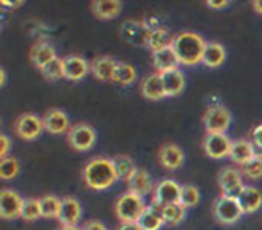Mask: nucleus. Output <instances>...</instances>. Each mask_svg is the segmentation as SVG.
<instances>
[{
	"mask_svg": "<svg viewBox=\"0 0 262 230\" xmlns=\"http://www.w3.org/2000/svg\"><path fill=\"white\" fill-rule=\"evenodd\" d=\"M83 180L90 189L106 191L119 180V173L113 164V158L95 157L86 162L83 169Z\"/></svg>",
	"mask_w": 262,
	"mask_h": 230,
	"instance_id": "1",
	"label": "nucleus"
},
{
	"mask_svg": "<svg viewBox=\"0 0 262 230\" xmlns=\"http://www.w3.org/2000/svg\"><path fill=\"white\" fill-rule=\"evenodd\" d=\"M205 47H207L205 38L201 34L194 33V31H182V33L176 34L174 41H172V51H174L180 65L187 67L201 63Z\"/></svg>",
	"mask_w": 262,
	"mask_h": 230,
	"instance_id": "2",
	"label": "nucleus"
},
{
	"mask_svg": "<svg viewBox=\"0 0 262 230\" xmlns=\"http://www.w3.org/2000/svg\"><path fill=\"white\" fill-rule=\"evenodd\" d=\"M146 207L147 205L144 203V196L127 189L126 193H122L117 198L115 214L120 219V223H133V221H139V218L146 211Z\"/></svg>",
	"mask_w": 262,
	"mask_h": 230,
	"instance_id": "3",
	"label": "nucleus"
},
{
	"mask_svg": "<svg viewBox=\"0 0 262 230\" xmlns=\"http://www.w3.org/2000/svg\"><path fill=\"white\" fill-rule=\"evenodd\" d=\"M212 214H214L215 221L221 223V225H233L243 218L244 211L237 198L221 194L212 205Z\"/></svg>",
	"mask_w": 262,
	"mask_h": 230,
	"instance_id": "4",
	"label": "nucleus"
},
{
	"mask_svg": "<svg viewBox=\"0 0 262 230\" xmlns=\"http://www.w3.org/2000/svg\"><path fill=\"white\" fill-rule=\"evenodd\" d=\"M232 124V113L225 104H214L205 112L203 126L207 133H226Z\"/></svg>",
	"mask_w": 262,
	"mask_h": 230,
	"instance_id": "5",
	"label": "nucleus"
},
{
	"mask_svg": "<svg viewBox=\"0 0 262 230\" xmlns=\"http://www.w3.org/2000/svg\"><path fill=\"white\" fill-rule=\"evenodd\" d=\"M67 137H69V144L76 151H88L97 140V132L94 130V126L86 122H77L70 128Z\"/></svg>",
	"mask_w": 262,
	"mask_h": 230,
	"instance_id": "6",
	"label": "nucleus"
},
{
	"mask_svg": "<svg viewBox=\"0 0 262 230\" xmlns=\"http://www.w3.org/2000/svg\"><path fill=\"white\" fill-rule=\"evenodd\" d=\"M45 130L43 119L38 117L36 113H22L15 121V132L24 140H36Z\"/></svg>",
	"mask_w": 262,
	"mask_h": 230,
	"instance_id": "7",
	"label": "nucleus"
},
{
	"mask_svg": "<svg viewBox=\"0 0 262 230\" xmlns=\"http://www.w3.org/2000/svg\"><path fill=\"white\" fill-rule=\"evenodd\" d=\"M233 140L226 133H205L203 151L210 158H226L230 157Z\"/></svg>",
	"mask_w": 262,
	"mask_h": 230,
	"instance_id": "8",
	"label": "nucleus"
},
{
	"mask_svg": "<svg viewBox=\"0 0 262 230\" xmlns=\"http://www.w3.org/2000/svg\"><path fill=\"white\" fill-rule=\"evenodd\" d=\"M244 176L239 169L235 168H223L217 175V185L221 189V194L226 196L237 198L241 194V191L244 189Z\"/></svg>",
	"mask_w": 262,
	"mask_h": 230,
	"instance_id": "9",
	"label": "nucleus"
},
{
	"mask_svg": "<svg viewBox=\"0 0 262 230\" xmlns=\"http://www.w3.org/2000/svg\"><path fill=\"white\" fill-rule=\"evenodd\" d=\"M180 194H182V185L172 178H164L155 185L153 189V203L165 207V205L178 203Z\"/></svg>",
	"mask_w": 262,
	"mask_h": 230,
	"instance_id": "10",
	"label": "nucleus"
},
{
	"mask_svg": "<svg viewBox=\"0 0 262 230\" xmlns=\"http://www.w3.org/2000/svg\"><path fill=\"white\" fill-rule=\"evenodd\" d=\"M24 201H26V198L20 196L16 191L4 187V189L0 191V216L4 219L20 218L22 216Z\"/></svg>",
	"mask_w": 262,
	"mask_h": 230,
	"instance_id": "11",
	"label": "nucleus"
},
{
	"mask_svg": "<svg viewBox=\"0 0 262 230\" xmlns=\"http://www.w3.org/2000/svg\"><path fill=\"white\" fill-rule=\"evenodd\" d=\"M120 33L126 41L133 45H147V38H149L151 29L144 22L139 20H126L120 26Z\"/></svg>",
	"mask_w": 262,
	"mask_h": 230,
	"instance_id": "12",
	"label": "nucleus"
},
{
	"mask_svg": "<svg viewBox=\"0 0 262 230\" xmlns=\"http://www.w3.org/2000/svg\"><path fill=\"white\" fill-rule=\"evenodd\" d=\"M90 72V63L81 54H69L63 58V76L70 81H81Z\"/></svg>",
	"mask_w": 262,
	"mask_h": 230,
	"instance_id": "13",
	"label": "nucleus"
},
{
	"mask_svg": "<svg viewBox=\"0 0 262 230\" xmlns=\"http://www.w3.org/2000/svg\"><path fill=\"white\" fill-rule=\"evenodd\" d=\"M43 126L49 133H54V135H61V133L70 132V119L67 115V112L59 108H51L45 112L43 115Z\"/></svg>",
	"mask_w": 262,
	"mask_h": 230,
	"instance_id": "14",
	"label": "nucleus"
},
{
	"mask_svg": "<svg viewBox=\"0 0 262 230\" xmlns=\"http://www.w3.org/2000/svg\"><path fill=\"white\" fill-rule=\"evenodd\" d=\"M81 214H83V207H81L77 198H61V211H59L58 216V221L61 223V226H77Z\"/></svg>",
	"mask_w": 262,
	"mask_h": 230,
	"instance_id": "15",
	"label": "nucleus"
},
{
	"mask_svg": "<svg viewBox=\"0 0 262 230\" xmlns=\"http://www.w3.org/2000/svg\"><path fill=\"white\" fill-rule=\"evenodd\" d=\"M158 160H160V164L164 165L165 169L176 171V169L182 168L183 162H185V153H183V150L180 146L167 142L158 150Z\"/></svg>",
	"mask_w": 262,
	"mask_h": 230,
	"instance_id": "16",
	"label": "nucleus"
},
{
	"mask_svg": "<svg viewBox=\"0 0 262 230\" xmlns=\"http://www.w3.org/2000/svg\"><path fill=\"white\" fill-rule=\"evenodd\" d=\"M140 92L146 99L149 101H158L162 97H167L165 95V88H164V81H162V74L153 72L147 74L146 77L140 83Z\"/></svg>",
	"mask_w": 262,
	"mask_h": 230,
	"instance_id": "17",
	"label": "nucleus"
},
{
	"mask_svg": "<svg viewBox=\"0 0 262 230\" xmlns=\"http://www.w3.org/2000/svg\"><path fill=\"white\" fill-rule=\"evenodd\" d=\"M117 63L119 61L112 56H97L94 61H90V72L101 81H113Z\"/></svg>",
	"mask_w": 262,
	"mask_h": 230,
	"instance_id": "18",
	"label": "nucleus"
},
{
	"mask_svg": "<svg viewBox=\"0 0 262 230\" xmlns=\"http://www.w3.org/2000/svg\"><path fill=\"white\" fill-rule=\"evenodd\" d=\"M237 200H239L244 214H253V212H257L262 207V191L253 185H246L241 191Z\"/></svg>",
	"mask_w": 262,
	"mask_h": 230,
	"instance_id": "19",
	"label": "nucleus"
},
{
	"mask_svg": "<svg viewBox=\"0 0 262 230\" xmlns=\"http://www.w3.org/2000/svg\"><path fill=\"white\" fill-rule=\"evenodd\" d=\"M230 158H232V162H235L237 165H244L246 162H250L251 158H255V146H253V142H251V139L233 140Z\"/></svg>",
	"mask_w": 262,
	"mask_h": 230,
	"instance_id": "20",
	"label": "nucleus"
},
{
	"mask_svg": "<svg viewBox=\"0 0 262 230\" xmlns=\"http://www.w3.org/2000/svg\"><path fill=\"white\" fill-rule=\"evenodd\" d=\"M29 56H31V61H33L38 69H41V67L47 65L49 61L58 58V56H56L54 45H52L51 41H45V40L36 41V44L33 45V49H31Z\"/></svg>",
	"mask_w": 262,
	"mask_h": 230,
	"instance_id": "21",
	"label": "nucleus"
},
{
	"mask_svg": "<svg viewBox=\"0 0 262 230\" xmlns=\"http://www.w3.org/2000/svg\"><path fill=\"white\" fill-rule=\"evenodd\" d=\"M92 13L101 20H112L120 15L122 2L120 0H95L90 6Z\"/></svg>",
	"mask_w": 262,
	"mask_h": 230,
	"instance_id": "22",
	"label": "nucleus"
},
{
	"mask_svg": "<svg viewBox=\"0 0 262 230\" xmlns=\"http://www.w3.org/2000/svg\"><path fill=\"white\" fill-rule=\"evenodd\" d=\"M153 67L158 74H164V72H169V70L180 69V61H178V58H176L172 47L153 52Z\"/></svg>",
	"mask_w": 262,
	"mask_h": 230,
	"instance_id": "23",
	"label": "nucleus"
},
{
	"mask_svg": "<svg viewBox=\"0 0 262 230\" xmlns=\"http://www.w3.org/2000/svg\"><path fill=\"white\" fill-rule=\"evenodd\" d=\"M142 230H158L164 225V214H162V207L157 203H151L146 207V211L142 212V216L137 221Z\"/></svg>",
	"mask_w": 262,
	"mask_h": 230,
	"instance_id": "24",
	"label": "nucleus"
},
{
	"mask_svg": "<svg viewBox=\"0 0 262 230\" xmlns=\"http://www.w3.org/2000/svg\"><path fill=\"white\" fill-rule=\"evenodd\" d=\"M174 36L167 27H153L149 33V38H147V47L153 52L162 51V49H169L172 47V41H174Z\"/></svg>",
	"mask_w": 262,
	"mask_h": 230,
	"instance_id": "25",
	"label": "nucleus"
},
{
	"mask_svg": "<svg viewBox=\"0 0 262 230\" xmlns=\"http://www.w3.org/2000/svg\"><path fill=\"white\" fill-rule=\"evenodd\" d=\"M162 81H164L165 95H167V97H176V95L182 94L183 88H185V74L180 69L164 72L162 74Z\"/></svg>",
	"mask_w": 262,
	"mask_h": 230,
	"instance_id": "26",
	"label": "nucleus"
},
{
	"mask_svg": "<svg viewBox=\"0 0 262 230\" xmlns=\"http://www.w3.org/2000/svg\"><path fill=\"white\" fill-rule=\"evenodd\" d=\"M225 59H226V49L223 47L219 41H207V47H205L201 63H203L205 67L215 69V67L223 65Z\"/></svg>",
	"mask_w": 262,
	"mask_h": 230,
	"instance_id": "27",
	"label": "nucleus"
},
{
	"mask_svg": "<svg viewBox=\"0 0 262 230\" xmlns=\"http://www.w3.org/2000/svg\"><path fill=\"white\" fill-rule=\"evenodd\" d=\"M127 185H129V191H133V193L140 194V196H144V194L151 193V191L155 189L153 185V178H151V175L146 171V169H137V173L133 176H131V180L127 182Z\"/></svg>",
	"mask_w": 262,
	"mask_h": 230,
	"instance_id": "28",
	"label": "nucleus"
},
{
	"mask_svg": "<svg viewBox=\"0 0 262 230\" xmlns=\"http://www.w3.org/2000/svg\"><path fill=\"white\" fill-rule=\"evenodd\" d=\"M113 164H115L117 168V173H119V180H126V182H129L131 176L137 173V165L135 162H133V158H129L127 155H117L115 158H113Z\"/></svg>",
	"mask_w": 262,
	"mask_h": 230,
	"instance_id": "29",
	"label": "nucleus"
},
{
	"mask_svg": "<svg viewBox=\"0 0 262 230\" xmlns=\"http://www.w3.org/2000/svg\"><path fill=\"white\" fill-rule=\"evenodd\" d=\"M162 214H164V221L167 223V225L174 226V225H180V223L185 219L187 208L178 201V203H171V205L162 207Z\"/></svg>",
	"mask_w": 262,
	"mask_h": 230,
	"instance_id": "30",
	"label": "nucleus"
},
{
	"mask_svg": "<svg viewBox=\"0 0 262 230\" xmlns=\"http://www.w3.org/2000/svg\"><path fill=\"white\" fill-rule=\"evenodd\" d=\"M113 81L119 85H131L137 81V69L126 61L117 63L115 74H113Z\"/></svg>",
	"mask_w": 262,
	"mask_h": 230,
	"instance_id": "31",
	"label": "nucleus"
},
{
	"mask_svg": "<svg viewBox=\"0 0 262 230\" xmlns=\"http://www.w3.org/2000/svg\"><path fill=\"white\" fill-rule=\"evenodd\" d=\"M40 207L43 218H58L59 211H61V198L54 196V194H45L40 198Z\"/></svg>",
	"mask_w": 262,
	"mask_h": 230,
	"instance_id": "32",
	"label": "nucleus"
},
{
	"mask_svg": "<svg viewBox=\"0 0 262 230\" xmlns=\"http://www.w3.org/2000/svg\"><path fill=\"white\" fill-rule=\"evenodd\" d=\"M20 218L26 219V221H36V219H40L41 218L40 198H26Z\"/></svg>",
	"mask_w": 262,
	"mask_h": 230,
	"instance_id": "33",
	"label": "nucleus"
},
{
	"mask_svg": "<svg viewBox=\"0 0 262 230\" xmlns=\"http://www.w3.org/2000/svg\"><path fill=\"white\" fill-rule=\"evenodd\" d=\"M200 189L192 183L189 185H182V194H180V203L183 205L185 208H190V207H196L200 203Z\"/></svg>",
	"mask_w": 262,
	"mask_h": 230,
	"instance_id": "34",
	"label": "nucleus"
},
{
	"mask_svg": "<svg viewBox=\"0 0 262 230\" xmlns=\"http://www.w3.org/2000/svg\"><path fill=\"white\" fill-rule=\"evenodd\" d=\"M20 173V162L15 157H8L4 160H0V178L2 180H13L15 176H18Z\"/></svg>",
	"mask_w": 262,
	"mask_h": 230,
	"instance_id": "35",
	"label": "nucleus"
},
{
	"mask_svg": "<svg viewBox=\"0 0 262 230\" xmlns=\"http://www.w3.org/2000/svg\"><path fill=\"white\" fill-rule=\"evenodd\" d=\"M41 74H43L45 79L49 81H56L59 77H65L63 76V58H56L52 61H49L47 65L41 67Z\"/></svg>",
	"mask_w": 262,
	"mask_h": 230,
	"instance_id": "36",
	"label": "nucleus"
},
{
	"mask_svg": "<svg viewBox=\"0 0 262 230\" xmlns=\"http://www.w3.org/2000/svg\"><path fill=\"white\" fill-rule=\"evenodd\" d=\"M241 173H243V176H246V178H250V180L262 178V158H258V157L251 158L250 162L241 165Z\"/></svg>",
	"mask_w": 262,
	"mask_h": 230,
	"instance_id": "37",
	"label": "nucleus"
},
{
	"mask_svg": "<svg viewBox=\"0 0 262 230\" xmlns=\"http://www.w3.org/2000/svg\"><path fill=\"white\" fill-rule=\"evenodd\" d=\"M9 150H11V139L6 133H2L0 135V158L2 160L9 157Z\"/></svg>",
	"mask_w": 262,
	"mask_h": 230,
	"instance_id": "38",
	"label": "nucleus"
},
{
	"mask_svg": "<svg viewBox=\"0 0 262 230\" xmlns=\"http://www.w3.org/2000/svg\"><path fill=\"white\" fill-rule=\"evenodd\" d=\"M251 142H253L255 148L262 146V124L255 126V128L251 130Z\"/></svg>",
	"mask_w": 262,
	"mask_h": 230,
	"instance_id": "39",
	"label": "nucleus"
},
{
	"mask_svg": "<svg viewBox=\"0 0 262 230\" xmlns=\"http://www.w3.org/2000/svg\"><path fill=\"white\" fill-rule=\"evenodd\" d=\"M83 230H108L104 223H101L99 219H90L83 225Z\"/></svg>",
	"mask_w": 262,
	"mask_h": 230,
	"instance_id": "40",
	"label": "nucleus"
},
{
	"mask_svg": "<svg viewBox=\"0 0 262 230\" xmlns=\"http://www.w3.org/2000/svg\"><path fill=\"white\" fill-rule=\"evenodd\" d=\"M207 6H208V8H212V9H225V8H228V6H230V2H228V0H221V2H215V0H208Z\"/></svg>",
	"mask_w": 262,
	"mask_h": 230,
	"instance_id": "41",
	"label": "nucleus"
},
{
	"mask_svg": "<svg viewBox=\"0 0 262 230\" xmlns=\"http://www.w3.org/2000/svg\"><path fill=\"white\" fill-rule=\"evenodd\" d=\"M117 230H142V228H140L139 223L133 221V223H120Z\"/></svg>",
	"mask_w": 262,
	"mask_h": 230,
	"instance_id": "42",
	"label": "nucleus"
},
{
	"mask_svg": "<svg viewBox=\"0 0 262 230\" xmlns=\"http://www.w3.org/2000/svg\"><path fill=\"white\" fill-rule=\"evenodd\" d=\"M251 6H253V9L258 13V15H262V0H253V4Z\"/></svg>",
	"mask_w": 262,
	"mask_h": 230,
	"instance_id": "43",
	"label": "nucleus"
},
{
	"mask_svg": "<svg viewBox=\"0 0 262 230\" xmlns=\"http://www.w3.org/2000/svg\"><path fill=\"white\" fill-rule=\"evenodd\" d=\"M0 6L2 8H18V6H22V2H15V4L13 2H0Z\"/></svg>",
	"mask_w": 262,
	"mask_h": 230,
	"instance_id": "44",
	"label": "nucleus"
},
{
	"mask_svg": "<svg viewBox=\"0 0 262 230\" xmlns=\"http://www.w3.org/2000/svg\"><path fill=\"white\" fill-rule=\"evenodd\" d=\"M6 79H8V77H6V70L2 69V70H0V83H2V87L6 85Z\"/></svg>",
	"mask_w": 262,
	"mask_h": 230,
	"instance_id": "45",
	"label": "nucleus"
},
{
	"mask_svg": "<svg viewBox=\"0 0 262 230\" xmlns=\"http://www.w3.org/2000/svg\"><path fill=\"white\" fill-rule=\"evenodd\" d=\"M255 157L262 158V146L260 148H255Z\"/></svg>",
	"mask_w": 262,
	"mask_h": 230,
	"instance_id": "46",
	"label": "nucleus"
},
{
	"mask_svg": "<svg viewBox=\"0 0 262 230\" xmlns=\"http://www.w3.org/2000/svg\"><path fill=\"white\" fill-rule=\"evenodd\" d=\"M59 230H83V228H79V226H61Z\"/></svg>",
	"mask_w": 262,
	"mask_h": 230,
	"instance_id": "47",
	"label": "nucleus"
}]
</instances>
